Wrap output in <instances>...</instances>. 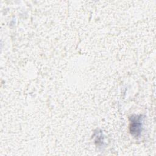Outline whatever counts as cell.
<instances>
[{
    "label": "cell",
    "mask_w": 156,
    "mask_h": 156,
    "mask_svg": "<svg viewBox=\"0 0 156 156\" xmlns=\"http://www.w3.org/2000/svg\"><path fill=\"white\" fill-rule=\"evenodd\" d=\"M136 122L137 123H133L131 124V133L132 134L135 133L136 135H138V132H141L142 124L140 123H138L139 122L138 120H137Z\"/></svg>",
    "instance_id": "obj_1"
}]
</instances>
